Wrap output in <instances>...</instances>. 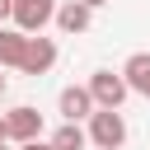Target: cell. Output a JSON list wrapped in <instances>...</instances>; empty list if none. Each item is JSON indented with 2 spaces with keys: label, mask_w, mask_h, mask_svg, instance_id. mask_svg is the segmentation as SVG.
<instances>
[{
  "label": "cell",
  "mask_w": 150,
  "mask_h": 150,
  "mask_svg": "<svg viewBox=\"0 0 150 150\" xmlns=\"http://www.w3.org/2000/svg\"><path fill=\"white\" fill-rule=\"evenodd\" d=\"M89 141H94L98 150H122V145H127V117H122L117 108H98V112L89 117Z\"/></svg>",
  "instance_id": "6da1fadb"
},
{
  "label": "cell",
  "mask_w": 150,
  "mask_h": 150,
  "mask_svg": "<svg viewBox=\"0 0 150 150\" xmlns=\"http://www.w3.org/2000/svg\"><path fill=\"white\" fill-rule=\"evenodd\" d=\"M89 94H94L98 108H122V98L131 94V84H127L122 70H94L89 75Z\"/></svg>",
  "instance_id": "7a4b0ae2"
},
{
  "label": "cell",
  "mask_w": 150,
  "mask_h": 150,
  "mask_svg": "<svg viewBox=\"0 0 150 150\" xmlns=\"http://www.w3.org/2000/svg\"><path fill=\"white\" fill-rule=\"evenodd\" d=\"M61 0H14V28L23 33H42L52 19H56Z\"/></svg>",
  "instance_id": "3957f363"
},
{
  "label": "cell",
  "mask_w": 150,
  "mask_h": 150,
  "mask_svg": "<svg viewBox=\"0 0 150 150\" xmlns=\"http://www.w3.org/2000/svg\"><path fill=\"white\" fill-rule=\"evenodd\" d=\"M56 108H61V117H66V122H84V117H94V112H98V103H94L89 84H66V89H61V98H56Z\"/></svg>",
  "instance_id": "277c9868"
},
{
  "label": "cell",
  "mask_w": 150,
  "mask_h": 150,
  "mask_svg": "<svg viewBox=\"0 0 150 150\" xmlns=\"http://www.w3.org/2000/svg\"><path fill=\"white\" fill-rule=\"evenodd\" d=\"M5 117H9V141H14V145H28V141H38V136H42V112H38L33 103L9 108Z\"/></svg>",
  "instance_id": "5b68a950"
},
{
  "label": "cell",
  "mask_w": 150,
  "mask_h": 150,
  "mask_svg": "<svg viewBox=\"0 0 150 150\" xmlns=\"http://www.w3.org/2000/svg\"><path fill=\"white\" fill-rule=\"evenodd\" d=\"M52 66H56V42L42 38V33H33V38H28V56H23L19 70H23V75H47Z\"/></svg>",
  "instance_id": "8992f818"
},
{
  "label": "cell",
  "mask_w": 150,
  "mask_h": 150,
  "mask_svg": "<svg viewBox=\"0 0 150 150\" xmlns=\"http://www.w3.org/2000/svg\"><path fill=\"white\" fill-rule=\"evenodd\" d=\"M94 23V5H84V0H61V9H56V28L61 33H84Z\"/></svg>",
  "instance_id": "52a82bcc"
},
{
  "label": "cell",
  "mask_w": 150,
  "mask_h": 150,
  "mask_svg": "<svg viewBox=\"0 0 150 150\" xmlns=\"http://www.w3.org/2000/svg\"><path fill=\"white\" fill-rule=\"evenodd\" d=\"M28 38L33 33H23V28H0V66H23V56H28Z\"/></svg>",
  "instance_id": "ba28073f"
},
{
  "label": "cell",
  "mask_w": 150,
  "mask_h": 150,
  "mask_svg": "<svg viewBox=\"0 0 150 150\" xmlns=\"http://www.w3.org/2000/svg\"><path fill=\"white\" fill-rule=\"evenodd\" d=\"M122 75H127L131 94H145V98H150V52H136V56H127Z\"/></svg>",
  "instance_id": "9c48e42d"
},
{
  "label": "cell",
  "mask_w": 150,
  "mask_h": 150,
  "mask_svg": "<svg viewBox=\"0 0 150 150\" xmlns=\"http://www.w3.org/2000/svg\"><path fill=\"white\" fill-rule=\"evenodd\" d=\"M52 145H56V150H84V145H94V141H89V127H80V122H61V127L52 131Z\"/></svg>",
  "instance_id": "30bf717a"
},
{
  "label": "cell",
  "mask_w": 150,
  "mask_h": 150,
  "mask_svg": "<svg viewBox=\"0 0 150 150\" xmlns=\"http://www.w3.org/2000/svg\"><path fill=\"white\" fill-rule=\"evenodd\" d=\"M5 19H14V0H0V28H5Z\"/></svg>",
  "instance_id": "8fae6325"
},
{
  "label": "cell",
  "mask_w": 150,
  "mask_h": 150,
  "mask_svg": "<svg viewBox=\"0 0 150 150\" xmlns=\"http://www.w3.org/2000/svg\"><path fill=\"white\" fill-rule=\"evenodd\" d=\"M19 150H56V145H52V141H42V136H38V141H28V145H19Z\"/></svg>",
  "instance_id": "7c38bea8"
},
{
  "label": "cell",
  "mask_w": 150,
  "mask_h": 150,
  "mask_svg": "<svg viewBox=\"0 0 150 150\" xmlns=\"http://www.w3.org/2000/svg\"><path fill=\"white\" fill-rule=\"evenodd\" d=\"M0 141H9V117L0 112Z\"/></svg>",
  "instance_id": "4fadbf2b"
},
{
  "label": "cell",
  "mask_w": 150,
  "mask_h": 150,
  "mask_svg": "<svg viewBox=\"0 0 150 150\" xmlns=\"http://www.w3.org/2000/svg\"><path fill=\"white\" fill-rule=\"evenodd\" d=\"M5 84H9V80H5V66H0V98H5Z\"/></svg>",
  "instance_id": "5bb4252c"
},
{
  "label": "cell",
  "mask_w": 150,
  "mask_h": 150,
  "mask_svg": "<svg viewBox=\"0 0 150 150\" xmlns=\"http://www.w3.org/2000/svg\"><path fill=\"white\" fill-rule=\"evenodd\" d=\"M84 5H94V9H98V5H108V0H84Z\"/></svg>",
  "instance_id": "9a60e30c"
},
{
  "label": "cell",
  "mask_w": 150,
  "mask_h": 150,
  "mask_svg": "<svg viewBox=\"0 0 150 150\" xmlns=\"http://www.w3.org/2000/svg\"><path fill=\"white\" fill-rule=\"evenodd\" d=\"M0 150H9V141H0Z\"/></svg>",
  "instance_id": "2e32d148"
}]
</instances>
